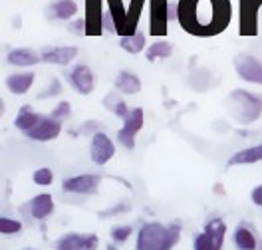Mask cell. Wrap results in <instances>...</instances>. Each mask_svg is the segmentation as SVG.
<instances>
[{
  "mask_svg": "<svg viewBox=\"0 0 262 250\" xmlns=\"http://www.w3.org/2000/svg\"><path fill=\"white\" fill-rule=\"evenodd\" d=\"M181 28L196 38H213L223 34L232 18L230 0H179Z\"/></svg>",
  "mask_w": 262,
  "mask_h": 250,
  "instance_id": "cell-1",
  "label": "cell"
},
{
  "mask_svg": "<svg viewBox=\"0 0 262 250\" xmlns=\"http://www.w3.org/2000/svg\"><path fill=\"white\" fill-rule=\"evenodd\" d=\"M181 222L147 220L135 233V250H173L181 242Z\"/></svg>",
  "mask_w": 262,
  "mask_h": 250,
  "instance_id": "cell-2",
  "label": "cell"
},
{
  "mask_svg": "<svg viewBox=\"0 0 262 250\" xmlns=\"http://www.w3.org/2000/svg\"><path fill=\"white\" fill-rule=\"evenodd\" d=\"M229 116L241 125H252L262 116V96L248 89H234L227 98Z\"/></svg>",
  "mask_w": 262,
  "mask_h": 250,
  "instance_id": "cell-3",
  "label": "cell"
},
{
  "mask_svg": "<svg viewBox=\"0 0 262 250\" xmlns=\"http://www.w3.org/2000/svg\"><path fill=\"white\" fill-rule=\"evenodd\" d=\"M227 222L223 218L213 217L203 224V229L193 238V250H223L227 238Z\"/></svg>",
  "mask_w": 262,
  "mask_h": 250,
  "instance_id": "cell-4",
  "label": "cell"
},
{
  "mask_svg": "<svg viewBox=\"0 0 262 250\" xmlns=\"http://www.w3.org/2000/svg\"><path fill=\"white\" fill-rule=\"evenodd\" d=\"M143 125H145V111L141 107H133L129 116L123 119L121 129L117 131V143L127 151H133L135 149V137L143 129Z\"/></svg>",
  "mask_w": 262,
  "mask_h": 250,
  "instance_id": "cell-5",
  "label": "cell"
},
{
  "mask_svg": "<svg viewBox=\"0 0 262 250\" xmlns=\"http://www.w3.org/2000/svg\"><path fill=\"white\" fill-rule=\"evenodd\" d=\"M258 0H238V34L252 38L258 34Z\"/></svg>",
  "mask_w": 262,
  "mask_h": 250,
  "instance_id": "cell-6",
  "label": "cell"
},
{
  "mask_svg": "<svg viewBox=\"0 0 262 250\" xmlns=\"http://www.w3.org/2000/svg\"><path fill=\"white\" fill-rule=\"evenodd\" d=\"M232 66H234V72L241 80L262 85V62L258 58H254L252 54H248V52L236 54L232 60Z\"/></svg>",
  "mask_w": 262,
  "mask_h": 250,
  "instance_id": "cell-7",
  "label": "cell"
},
{
  "mask_svg": "<svg viewBox=\"0 0 262 250\" xmlns=\"http://www.w3.org/2000/svg\"><path fill=\"white\" fill-rule=\"evenodd\" d=\"M99 183H101V177L94 175V173H82V175H74V177H68L62 181V191L68 195H96L99 191Z\"/></svg>",
  "mask_w": 262,
  "mask_h": 250,
  "instance_id": "cell-8",
  "label": "cell"
},
{
  "mask_svg": "<svg viewBox=\"0 0 262 250\" xmlns=\"http://www.w3.org/2000/svg\"><path fill=\"white\" fill-rule=\"evenodd\" d=\"M169 0H149V34L163 38L169 30Z\"/></svg>",
  "mask_w": 262,
  "mask_h": 250,
  "instance_id": "cell-9",
  "label": "cell"
},
{
  "mask_svg": "<svg viewBox=\"0 0 262 250\" xmlns=\"http://www.w3.org/2000/svg\"><path fill=\"white\" fill-rule=\"evenodd\" d=\"M99 236L94 233H66L56 240V250H98Z\"/></svg>",
  "mask_w": 262,
  "mask_h": 250,
  "instance_id": "cell-10",
  "label": "cell"
},
{
  "mask_svg": "<svg viewBox=\"0 0 262 250\" xmlns=\"http://www.w3.org/2000/svg\"><path fill=\"white\" fill-rule=\"evenodd\" d=\"M232 244L236 250H262V238L250 222H238L232 229Z\"/></svg>",
  "mask_w": 262,
  "mask_h": 250,
  "instance_id": "cell-11",
  "label": "cell"
},
{
  "mask_svg": "<svg viewBox=\"0 0 262 250\" xmlns=\"http://www.w3.org/2000/svg\"><path fill=\"white\" fill-rule=\"evenodd\" d=\"M115 157V145L112 141V137L103 131H99L92 137L90 141V159L98 167L107 165Z\"/></svg>",
  "mask_w": 262,
  "mask_h": 250,
  "instance_id": "cell-12",
  "label": "cell"
},
{
  "mask_svg": "<svg viewBox=\"0 0 262 250\" xmlns=\"http://www.w3.org/2000/svg\"><path fill=\"white\" fill-rule=\"evenodd\" d=\"M60 133H62V121H58V119L50 116H44L32 131L26 133V137L32 139V141H38V143H46V141L58 139Z\"/></svg>",
  "mask_w": 262,
  "mask_h": 250,
  "instance_id": "cell-13",
  "label": "cell"
},
{
  "mask_svg": "<svg viewBox=\"0 0 262 250\" xmlns=\"http://www.w3.org/2000/svg\"><path fill=\"white\" fill-rule=\"evenodd\" d=\"M68 80L72 83V87L80 94V96H90L96 87V80H94V72L92 67L85 66V64H78L70 72Z\"/></svg>",
  "mask_w": 262,
  "mask_h": 250,
  "instance_id": "cell-14",
  "label": "cell"
},
{
  "mask_svg": "<svg viewBox=\"0 0 262 250\" xmlns=\"http://www.w3.org/2000/svg\"><path fill=\"white\" fill-rule=\"evenodd\" d=\"M103 0H85V36H101L103 32Z\"/></svg>",
  "mask_w": 262,
  "mask_h": 250,
  "instance_id": "cell-15",
  "label": "cell"
},
{
  "mask_svg": "<svg viewBox=\"0 0 262 250\" xmlns=\"http://www.w3.org/2000/svg\"><path fill=\"white\" fill-rule=\"evenodd\" d=\"M54 211H56V202L50 193H38L28 202V215L38 222L48 220L54 215Z\"/></svg>",
  "mask_w": 262,
  "mask_h": 250,
  "instance_id": "cell-16",
  "label": "cell"
},
{
  "mask_svg": "<svg viewBox=\"0 0 262 250\" xmlns=\"http://www.w3.org/2000/svg\"><path fill=\"white\" fill-rule=\"evenodd\" d=\"M78 58V48L76 46H54L42 52V62L46 64H58V66H68Z\"/></svg>",
  "mask_w": 262,
  "mask_h": 250,
  "instance_id": "cell-17",
  "label": "cell"
},
{
  "mask_svg": "<svg viewBox=\"0 0 262 250\" xmlns=\"http://www.w3.org/2000/svg\"><path fill=\"white\" fill-rule=\"evenodd\" d=\"M34 80H36V74L34 72H16V74H10L6 78V89L14 96H24L30 92Z\"/></svg>",
  "mask_w": 262,
  "mask_h": 250,
  "instance_id": "cell-18",
  "label": "cell"
},
{
  "mask_svg": "<svg viewBox=\"0 0 262 250\" xmlns=\"http://www.w3.org/2000/svg\"><path fill=\"white\" fill-rule=\"evenodd\" d=\"M262 161V143L252 145V147H245L241 151H234L227 161V167H241V165H254Z\"/></svg>",
  "mask_w": 262,
  "mask_h": 250,
  "instance_id": "cell-19",
  "label": "cell"
},
{
  "mask_svg": "<svg viewBox=\"0 0 262 250\" xmlns=\"http://www.w3.org/2000/svg\"><path fill=\"white\" fill-rule=\"evenodd\" d=\"M6 62H8L10 66L30 67V66H36L38 62H42V54H38V52L32 50V48H14V50L8 52Z\"/></svg>",
  "mask_w": 262,
  "mask_h": 250,
  "instance_id": "cell-20",
  "label": "cell"
},
{
  "mask_svg": "<svg viewBox=\"0 0 262 250\" xmlns=\"http://www.w3.org/2000/svg\"><path fill=\"white\" fill-rule=\"evenodd\" d=\"M78 14V2L76 0H54L46 8V16L52 20H72Z\"/></svg>",
  "mask_w": 262,
  "mask_h": 250,
  "instance_id": "cell-21",
  "label": "cell"
},
{
  "mask_svg": "<svg viewBox=\"0 0 262 250\" xmlns=\"http://www.w3.org/2000/svg\"><path fill=\"white\" fill-rule=\"evenodd\" d=\"M114 85L119 94H125V96H137L141 92V80L133 72H127V70L117 74Z\"/></svg>",
  "mask_w": 262,
  "mask_h": 250,
  "instance_id": "cell-22",
  "label": "cell"
},
{
  "mask_svg": "<svg viewBox=\"0 0 262 250\" xmlns=\"http://www.w3.org/2000/svg\"><path fill=\"white\" fill-rule=\"evenodd\" d=\"M42 113H38V111H34L30 105H22L20 107V111H18L16 119H14V127L20 129L22 133H30L34 127L40 123V119H42Z\"/></svg>",
  "mask_w": 262,
  "mask_h": 250,
  "instance_id": "cell-23",
  "label": "cell"
},
{
  "mask_svg": "<svg viewBox=\"0 0 262 250\" xmlns=\"http://www.w3.org/2000/svg\"><path fill=\"white\" fill-rule=\"evenodd\" d=\"M107 8L115 22V32L123 38L125 28H127V8H125L123 0H107Z\"/></svg>",
  "mask_w": 262,
  "mask_h": 250,
  "instance_id": "cell-24",
  "label": "cell"
},
{
  "mask_svg": "<svg viewBox=\"0 0 262 250\" xmlns=\"http://www.w3.org/2000/svg\"><path fill=\"white\" fill-rule=\"evenodd\" d=\"M103 107L105 109H110V111H114L117 117H121V119H125V117L129 116V107H127V103L121 100V96H119V92L114 89V92H110L105 98H103Z\"/></svg>",
  "mask_w": 262,
  "mask_h": 250,
  "instance_id": "cell-25",
  "label": "cell"
},
{
  "mask_svg": "<svg viewBox=\"0 0 262 250\" xmlns=\"http://www.w3.org/2000/svg\"><path fill=\"white\" fill-rule=\"evenodd\" d=\"M143 6H145V0H129V8H127V28H125V36L137 32V24H139V18L143 14ZM123 36V38H125Z\"/></svg>",
  "mask_w": 262,
  "mask_h": 250,
  "instance_id": "cell-26",
  "label": "cell"
},
{
  "mask_svg": "<svg viewBox=\"0 0 262 250\" xmlns=\"http://www.w3.org/2000/svg\"><path fill=\"white\" fill-rule=\"evenodd\" d=\"M119 46L127 52V54H133V56L141 54V52L145 50V32L137 30V32L131 34V36L121 38V40H119Z\"/></svg>",
  "mask_w": 262,
  "mask_h": 250,
  "instance_id": "cell-27",
  "label": "cell"
},
{
  "mask_svg": "<svg viewBox=\"0 0 262 250\" xmlns=\"http://www.w3.org/2000/svg\"><path fill=\"white\" fill-rule=\"evenodd\" d=\"M149 62H155V60H167L173 56V46L167 42V40H157L145 50Z\"/></svg>",
  "mask_w": 262,
  "mask_h": 250,
  "instance_id": "cell-28",
  "label": "cell"
},
{
  "mask_svg": "<svg viewBox=\"0 0 262 250\" xmlns=\"http://www.w3.org/2000/svg\"><path fill=\"white\" fill-rule=\"evenodd\" d=\"M133 233L135 231L131 224H117L110 231V240H112V244H125L133 236Z\"/></svg>",
  "mask_w": 262,
  "mask_h": 250,
  "instance_id": "cell-29",
  "label": "cell"
},
{
  "mask_svg": "<svg viewBox=\"0 0 262 250\" xmlns=\"http://www.w3.org/2000/svg\"><path fill=\"white\" fill-rule=\"evenodd\" d=\"M24 229L22 220L12 217H2L0 218V234L2 236H14V234H20Z\"/></svg>",
  "mask_w": 262,
  "mask_h": 250,
  "instance_id": "cell-30",
  "label": "cell"
},
{
  "mask_svg": "<svg viewBox=\"0 0 262 250\" xmlns=\"http://www.w3.org/2000/svg\"><path fill=\"white\" fill-rule=\"evenodd\" d=\"M32 181L38 187H50L54 183V171L50 167H38L32 173Z\"/></svg>",
  "mask_w": 262,
  "mask_h": 250,
  "instance_id": "cell-31",
  "label": "cell"
},
{
  "mask_svg": "<svg viewBox=\"0 0 262 250\" xmlns=\"http://www.w3.org/2000/svg\"><path fill=\"white\" fill-rule=\"evenodd\" d=\"M72 116V105H70V101H58V105L50 111V117H54V119H58V121H64L68 117Z\"/></svg>",
  "mask_w": 262,
  "mask_h": 250,
  "instance_id": "cell-32",
  "label": "cell"
},
{
  "mask_svg": "<svg viewBox=\"0 0 262 250\" xmlns=\"http://www.w3.org/2000/svg\"><path fill=\"white\" fill-rule=\"evenodd\" d=\"M60 94H62V82H60L58 78H54V80H52V82L46 85V89L38 94V98H40V100H48V98L60 96Z\"/></svg>",
  "mask_w": 262,
  "mask_h": 250,
  "instance_id": "cell-33",
  "label": "cell"
},
{
  "mask_svg": "<svg viewBox=\"0 0 262 250\" xmlns=\"http://www.w3.org/2000/svg\"><path fill=\"white\" fill-rule=\"evenodd\" d=\"M80 131H82V135H94L99 133L101 131V127H99V123L98 121H85L82 127H80Z\"/></svg>",
  "mask_w": 262,
  "mask_h": 250,
  "instance_id": "cell-34",
  "label": "cell"
},
{
  "mask_svg": "<svg viewBox=\"0 0 262 250\" xmlns=\"http://www.w3.org/2000/svg\"><path fill=\"white\" fill-rule=\"evenodd\" d=\"M68 28L74 34H85V18H76L72 24H68Z\"/></svg>",
  "mask_w": 262,
  "mask_h": 250,
  "instance_id": "cell-35",
  "label": "cell"
},
{
  "mask_svg": "<svg viewBox=\"0 0 262 250\" xmlns=\"http://www.w3.org/2000/svg\"><path fill=\"white\" fill-rule=\"evenodd\" d=\"M250 200H252V204H256V207L262 209V183L256 185V187L250 191Z\"/></svg>",
  "mask_w": 262,
  "mask_h": 250,
  "instance_id": "cell-36",
  "label": "cell"
},
{
  "mask_svg": "<svg viewBox=\"0 0 262 250\" xmlns=\"http://www.w3.org/2000/svg\"><path fill=\"white\" fill-rule=\"evenodd\" d=\"M105 250H119V248H117V246H114V244H107V246H105Z\"/></svg>",
  "mask_w": 262,
  "mask_h": 250,
  "instance_id": "cell-37",
  "label": "cell"
},
{
  "mask_svg": "<svg viewBox=\"0 0 262 250\" xmlns=\"http://www.w3.org/2000/svg\"><path fill=\"white\" fill-rule=\"evenodd\" d=\"M258 2H260V6H262V0H258Z\"/></svg>",
  "mask_w": 262,
  "mask_h": 250,
  "instance_id": "cell-38",
  "label": "cell"
},
{
  "mask_svg": "<svg viewBox=\"0 0 262 250\" xmlns=\"http://www.w3.org/2000/svg\"><path fill=\"white\" fill-rule=\"evenodd\" d=\"M26 250H34V248H26Z\"/></svg>",
  "mask_w": 262,
  "mask_h": 250,
  "instance_id": "cell-39",
  "label": "cell"
}]
</instances>
